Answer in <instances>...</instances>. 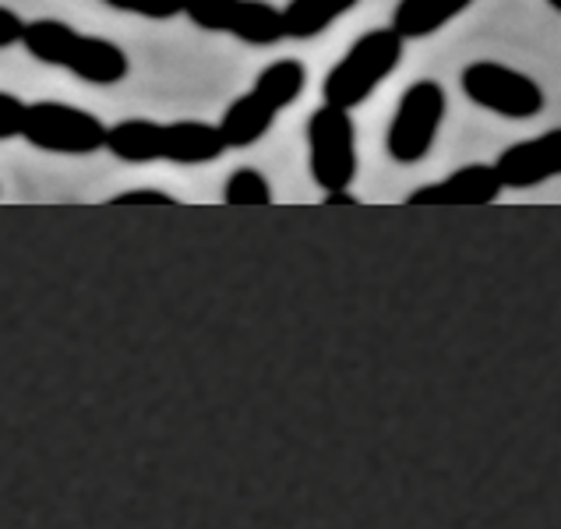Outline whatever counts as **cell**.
<instances>
[{
	"label": "cell",
	"instance_id": "6da1fadb",
	"mask_svg": "<svg viewBox=\"0 0 561 529\" xmlns=\"http://www.w3.org/2000/svg\"><path fill=\"white\" fill-rule=\"evenodd\" d=\"M106 152L121 163H178V166H202L216 163L227 152L216 124L205 120H170L159 124L149 117L117 120L106 131Z\"/></svg>",
	"mask_w": 561,
	"mask_h": 529
},
{
	"label": "cell",
	"instance_id": "7a4b0ae2",
	"mask_svg": "<svg viewBox=\"0 0 561 529\" xmlns=\"http://www.w3.org/2000/svg\"><path fill=\"white\" fill-rule=\"evenodd\" d=\"M22 46L28 57L50 64L89 85H121L131 74V57L121 43L106 36H92L60 19H32L25 22Z\"/></svg>",
	"mask_w": 561,
	"mask_h": 529
},
{
	"label": "cell",
	"instance_id": "3957f363",
	"mask_svg": "<svg viewBox=\"0 0 561 529\" xmlns=\"http://www.w3.org/2000/svg\"><path fill=\"white\" fill-rule=\"evenodd\" d=\"M304 89H308V68L294 57L272 60L268 68L254 78L248 92H240L227 106V114L219 117V135L227 149H251L254 141H262L283 110H290Z\"/></svg>",
	"mask_w": 561,
	"mask_h": 529
},
{
	"label": "cell",
	"instance_id": "277c9868",
	"mask_svg": "<svg viewBox=\"0 0 561 529\" xmlns=\"http://www.w3.org/2000/svg\"><path fill=\"white\" fill-rule=\"evenodd\" d=\"M399 60H403V39L392 28H367L357 43L332 64V71L322 82L325 106L335 110H354L375 95V89L389 78Z\"/></svg>",
	"mask_w": 561,
	"mask_h": 529
},
{
	"label": "cell",
	"instance_id": "5b68a950",
	"mask_svg": "<svg viewBox=\"0 0 561 529\" xmlns=\"http://www.w3.org/2000/svg\"><path fill=\"white\" fill-rule=\"evenodd\" d=\"M106 131L110 127L92 114V110L71 106V103H25L22 131L32 149L54 152V156H92L106 149Z\"/></svg>",
	"mask_w": 561,
	"mask_h": 529
},
{
	"label": "cell",
	"instance_id": "8992f818",
	"mask_svg": "<svg viewBox=\"0 0 561 529\" xmlns=\"http://www.w3.org/2000/svg\"><path fill=\"white\" fill-rule=\"evenodd\" d=\"M445 110H448L445 89L435 78H421V82H413L403 92V100H399L392 114L389 135H385V149H389L396 163L403 166L421 163L442 131Z\"/></svg>",
	"mask_w": 561,
	"mask_h": 529
},
{
	"label": "cell",
	"instance_id": "52a82bcc",
	"mask_svg": "<svg viewBox=\"0 0 561 529\" xmlns=\"http://www.w3.org/2000/svg\"><path fill=\"white\" fill-rule=\"evenodd\" d=\"M308 163L325 195L350 191L357 176V127L346 110L322 103L308 117Z\"/></svg>",
	"mask_w": 561,
	"mask_h": 529
},
{
	"label": "cell",
	"instance_id": "ba28073f",
	"mask_svg": "<svg viewBox=\"0 0 561 529\" xmlns=\"http://www.w3.org/2000/svg\"><path fill=\"white\" fill-rule=\"evenodd\" d=\"M459 85L467 92V100L480 110H491L505 120H530L543 110V89L530 74L499 60H473L462 68Z\"/></svg>",
	"mask_w": 561,
	"mask_h": 529
},
{
	"label": "cell",
	"instance_id": "9c48e42d",
	"mask_svg": "<svg viewBox=\"0 0 561 529\" xmlns=\"http://www.w3.org/2000/svg\"><path fill=\"white\" fill-rule=\"evenodd\" d=\"M191 25L222 32L251 46H276L283 36V14L268 0H184Z\"/></svg>",
	"mask_w": 561,
	"mask_h": 529
},
{
	"label": "cell",
	"instance_id": "30bf717a",
	"mask_svg": "<svg viewBox=\"0 0 561 529\" xmlns=\"http://www.w3.org/2000/svg\"><path fill=\"white\" fill-rule=\"evenodd\" d=\"M491 166L499 173L502 187H516V191L554 181V176H561V127H551V131H543L537 138H526L502 149V156Z\"/></svg>",
	"mask_w": 561,
	"mask_h": 529
},
{
	"label": "cell",
	"instance_id": "8fae6325",
	"mask_svg": "<svg viewBox=\"0 0 561 529\" xmlns=\"http://www.w3.org/2000/svg\"><path fill=\"white\" fill-rule=\"evenodd\" d=\"M502 181L491 163H470L445 176V181L416 187L407 198L410 205H491L502 195Z\"/></svg>",
	"mask_w": 561,
	"mask_h": 529
},
{
	"label": "cell",
	"instance_id": "7c38bea8",
	"mask_svg": "<svg viewBox=\"0 0 561 529\" xmlns=\"http://www.w3.org/2000/svg\"><path fill=\"white\" fill-rule=\"evenodd\" d=\"M473 0H399L392 8V32L399 39H427L453 19H459Z\"/></svg>",
	"mask_w": 561,
	"mask_h": 529
},
{
	"label": "cell",
	"instance_id": "4fadbf2b",
	"mask_svg": "<svg viewBox=\"0 0 561 529\" xmlns=\"http://www.w3.org/2000/svg\"><path fill=\"white\" fill-rule=\"evenodd\" d=\"M360 0H290L283 14V36L286 39H318L325 28L350 14Z\"/></svg>",
	"mask_w": 561,
	"mask_h": 529
},
{
	"label": "cell",
	"instance_id": "5bb4252c",
	"mask_svg": "<svg viewBox=\"0 0 561 529\" xmlns=\"http://www.w3.org/2000/svg\"><path fill=\"white\" fill-rule=\"evenodd\" d=\"M222 202L227 205H268L272 184L259 166H237L227 184H222Z\"/></svg>",
	"mask_w": 561,
	"mask_h": 529
},
{
	"label": "cell",
	"instance_id": "9a60e30c",
	"mask_svg": "<svg viewBox=\"0 0 561 529\" xmlns=\"http://www.w3.org/2000/svg\"><path fill=\"white\" fill-rule=\"evenodd\" d=\"M103 4L124 14H138V19L149 22H170L184 14V0H103Z\"/></svg>",
	"mask_w": 561,
	"mask_h": 529
},
{
	"label": "cell",
	"instance_id": "2e32d148",
	"mask_svg": "<svg viewBox=\"0 0 561 529\" xmlns=\"http://www.w3.org/2000/svg\"><path fill=\"white\" fill-rule=\"evenodd\" d=\"M22 117H25V100H19L14 92L0 89V141L19 138L22 131Z\"/></svg>",
	"mask_w": 561,
	"mask_h": 529
},
{
	"label": "cell",
	"instance_id": "e0dca14e",
	"mask_svg": "<svg viewBox=\"0 0 561 529\" xmlns=\"http://www.w3.org/2000/svg\"><path fill=\"white\" fill-rule=\"evenodd\" d=\"M114 205H178V198L170 191H159V187H131V191H121V195L110 198Z\"/></svg>",
	"mask_w": 561,
	"mask_h": 529
},
{
	"label": "cell",
	"instance_id": "ac0fdd59",
	"mask_svg": "<svg viewBox=\"0 0 561 529\" xmlns=\"http://www.w3.org/2000/svg\"><path fill=\"white\" fill-rule=\"evenodd\" d=\"M22 32H25L22 14L0 4V50H8V46H14V43H22Z\"/></svg>",
	"mask_w": 561,
	"mask_h": 529
},
{
	"label": "cell",
	"instance_id": "d6986e66",
	"mask_svg": "<svg viewBox=\"0 0 561 529\" xmlns=\"http://www.w3.org/2000/svg\"><path fill=\"white\" fill-rule=\"evenodd\" d=\"M325 205H360V202L350 191H332V195H325Z\"/></svg>",
	"mask_w": 561,
	"mask_h": 529
},
{
	"label": "cell",
	"instance_id": "ffe728a7",
	"mask_svg": "<svg viewBox=\"0 0 561 529\" xmlns=\"http://www.w3.org/2000/svg\"><path fill=\"white\" fill-rule=\"evenodd\" d=\"M548 4H551V8H554L558 14H561V0H548Z\"/></svg>",
	"mask_w": 561,
	"mask_h": 529
}]
</instances>
